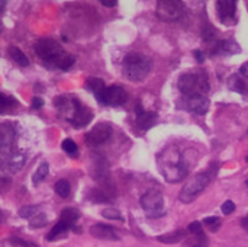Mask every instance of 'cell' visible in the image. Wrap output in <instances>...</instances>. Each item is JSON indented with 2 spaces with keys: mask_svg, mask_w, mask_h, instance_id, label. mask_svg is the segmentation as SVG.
Returning <instances> with one entry per match:
<instances>
[{
  "mask_svg": "<svg viewBox=\"0 0 248 247\" xmlns=\"http://www.w3.org/2000/svg\"><path fill=\"white\" fill-rule=\"evenodd\" d=\"M246 162H247V163H248V156H247V157H246Z\"/></svg>",
  "mask_w": 248,
  "mask_h": 247,
  "instance_id": "obj_41",
  "label": "cell"
},
{
  "mask_svg": "<svg viewBox=\"0 0 248 247\" xmlns=\"http://www.w3.org/2000/svg\"><path fill=\"white\" fill-rule=\"evenodd\" d=\"M78 218H80V213L76 208H64L61 211V214H60V221L65 223L71 229L76 227V223H77Z\"/></svg>",
  "mask_w": 248,
  "mask_h": 247,
  "instance_id": "obj_20",
  "label": "cell"
},
{
  "mask_svg": "<svg viewBox=\"0 0 248 247\" xmlns=\"http://www.w3.org/2000/svg\"><path fill=\"white\" fill-rule=\"evenodd\" d=\"M214 176H215V172H212V169L195 175V176L182 188V191H180V194H179V199H180L183 204H190V202H193V201H195V199L208 188V185L211 183V181H212Z\"/></svg>",
  "mask_w": 248,
  "mask_h": 247,
  "instance_id": "obj_7",
  "label": "cell"
},
{
  "mask_svg": "<svg viewBox=\"0 0 248 247\" xmlns=\"http://www.w3.org/2000/svg\"><path fill=\"white\" fill-rule=\"evenodd\" d=\"M157 16L164 22H176L185 13V4L179 0H160L157 3Z\"/></svg>",
  "mask_w": 248,
  "mask_h": 247,
  "instance_id": "obj_9",
  "label": "cell"
},
{
  "mask_svg": "<svg viewBox=\"0 0 248 247\" xmlns=\"http://www.w3.org/2000/svg\"><path fill=\"white\" fill-rule=\"evenodd\" d=\"M203 224L208 226L211 231H218V229L221 227V220L218 217H208L203 220Z\"/></svg>",
  "mask_w": 248,
  "mask_h": 247,
  "instance_id": "obj_33",
  "label": "cell"
},
{
  "mask_svg": "<svg viewBox=\"0 0 248 247\" xmlns=\"http://www.w3.org/2000/svg\"><path fill=\"white\" fill-rule=\"evenodd\" d=\"M61 147H62V150L68 154V156H77V153H78V148H77V144L71 140V138H65L64 141H62V144H61Z\"/></svg>",
  "mask_w": 248,
  "mask_h": 247,
  "instance_id": "obj_29",
  "label": "cell"
},
{
  "mask_svg": "<svg viewBox=\"0 0 248 247\" xmlns=\"http://www.w3.org/2000/svg\"><path fill=\"white\" fill-rule=\"evenodd\" d=\"M141 207L145 211L148 218H158L166 214L164 198L158 189H151L141 197Z\"/></svg>",
  "mask_w": 248,
  "mask_h": 247,
  "instance_id": "obj_8",
  "label": "cell"
},
{
  "mask_svg": "<svg viewBox=\"0 0 248 247\" xmlns=\"http://www.w3.org/2000/svg\"><path fill=\"white\" fill-rule=\"evenodd\" d=\"M46 215L45 214H42V213H38L35 217H32L31 220H29V227L31 229H41V227H44L45 224H46Z\"/></svg>",
  "mask_w": 248,
  "mask_h": 247,
  "instance_id": "obj_30",
  "label": "cell"
},
{
  "mask_svg": "<svg viewBox=\"0 0 248 247\" xmlns=\"http://www.w3.org/2000/svg\"><path fill=\"white\" fill-rule=\"evenodd\" d=\"M86 87L94 95V98L97 99V102L100 100V98L103 96V92L106 89V84L102 79H97V77H89L87 82H86Z\"/></svg>",
  "mask_w": 248,
  "mask_h": 247,
  "instance_id": "obj_17",
  "label": "cell"
},
{
  "mask_svg": "<svg viewBox=\"0 0 248 247\" xmlns=\"http://www.w3.org/2000/svg\"><path fill=\"white\" fill-rule=\"evenodd\" d=\"M26 165V154L16 148V131L12 124H0V170L19 172Z\"/></svg>",
  "mask_w": 248,
  "mask_h": 247,
  "instance_id": "obj_1",
  "label": "cell"
},
{
  "mask_svg": "<svg viewBox=\"0 0 248 247\" xmlns=\"http://www.w3.org/2000/svg\"><path fill=\"white\" fill-rule=\"evenodd\" d=\"M35 52L36 55L44 61V64L49 68H60V70H68L76 63V57L71 54H67L62 47L51 38L41 39L35 44Z\"/></svg>",
  "mask_w": 248,
  "mask_h": 247,
  "instance_id": "obj_3",
  "label": "cell"
},
{
  "mask_svg": "<svg viewBox=\"0 0 248 247\" xmlns=\"http://www.w3.org/2000/svg\"><path fill=\"white\" fill-rule=\"evenodd\" d=\"M94 165H93V176L96 181L108 183L109 181V166L103 156H93Z\"/></svg>",
  "mask_w": 248,
  "mask_h": 247,
  "instance_id": "obj_16",
  "label": "cell"
},
{
  "mask_svg": "<svg viewBox=\"0 0 248 247\" xmlns=\"http://www.w3.org/2000/svg\"><path fill=\"white\" fill-rule=\"evenodd\" d=\"M240 73H241V76H244L246 79H248V61L247 63H244V64L241 66V68H240Z\"/></svg>",
  "mask_w": 248,
  "mask_h": 247,
  "instance_id": "obj_39",
  "label": "cell"
},
{
  "mask_svg": "<svg viewBox=\"0 0 248 247\" xmlns=\"http://www.w3.org/2000/svg\"><path fill=\"white\" fill-rule=\"evenodd\" d=\"M128 100V93L122 86L113 84V86H106L103 96L100 98L99 103L106 105V106H122Z\"/></svg>",
  "mask_w": 248,
  "mask_h": 247,
  "instance_id": "obj_11",
  "label": "cell"
},
{
  "mask_svg": "<svg viewBox=\"0 0 248 247\" xmlns=\"http://www.w3.org/2000/svg\"><path fill=\"white\" fill-rule=\"evenodd\" d=\"M228 86L232 92H237L240 95H248V83L238 74H232L228 80Z\"/></svg>",
  "mask_w": 248,
  "mask_h": 247,
  "instance_id": "obj_19",
  "label": "cell"
},
{
  "mask_svg": "<svg viewBox=\"0 0 248 247\" xmlns=\"http://www.w3.org/2000/svg\"><path fill=\"white\" fill-rule=\"evenodd\" d=\"M209 99L205 95H193L183 99V108L196 115H205L209 111Z\"/></svg>",
  "mask_w": 248,
  "mask_h": 247,
  "instance_id": "obj_13",
  "label": "cell"
},
{
  "mask_svg": "<svg viewBox=\"0 0 248 247\" xmlns=\"http://www.w3.org/2000/svg\"><path fill=\"white\" fill-rule=\"evenodd\" d=\"M235 211V204L232 202V201H225L224 204H222V213L225 214V215H230V214H232Z\"/></svg>",
  "mask_w": 248,
  "mask_h": 247,
  "instance_id": "obj_35",
  "label": "cell"
},
{
  "mask_svg": "<svg viewBox=\"0 0 248 247\" xmlns=\"http://www.w3.org/2000/svg\"><path fill=\"white\" fill-rule=\"evenodd\" d=\"M54 191H55V194H57L60 198H62V199L68 198V197H70V192H71V188H70L68 181H65V179L58 181V182L55 183V186H54Z\"/></svg>",
  "mask_w": 248,
  "mask_h": 247,
  "instance_id": "obj_25",
  "label": "cell"
},
{
  "mask_svg": "<svg viewBox=\"0 0 248 247\" xmlns=\"http://www.w3.org/2000/svg\"><path fill=\"white\" fill-rule=\"evenodd\" d=\"M185 239H186V231L185 230H177V231H173V233L163 234V236L157 237V240L160 243H164V245H174V243H179V242H182Z\"/></svg>",
  "mask_w": 248,
  "mask_h": 247,
  "instance_id": "obj_21",
  "label": "cell"
},
{
  "mask_svg": "<svg viewBox=\"0 0 248 247\" xmlns=\"http://www.w3.org/2000/svg\"><path fill=\"white\" fill-rule=\"evenodd\" d=\"M247 134H248V131H247Z\"/></svg>",
  "mask_w": 248,
  "mask_h": 247,
  "instance_id": "obj_43",
  "label": "cell"
},
{
  "mask_svg": "<svg viewBox=\"0 0 248 247\" xmlns=\"http://www.w3.org/2000/svg\"><path fill=\"white\" fill-rule=\"evenodd\" d=\"M48 172H49V166H48V163H46V162H42V163L38 166V169L35 170L33 176H32V183H33V185L41 183V182L48 176Z\"/></svg>",
  "mask_w": 248,
  "mask_h": 247,
  "instance_id": "obj_24",
  "label": "cell"
},
{
  "mask_svg": "<svg viewBox=\"0 0 248 247\" xmlns=\"http://www.w3.org/2000/svg\"><path fill=\"white\" fill-rule=\"evenodd\" d=\"M102 215L105 218H108V220H119V221H124L122 214L118 210H115V208H106V210H103L102 211Z\"/></svg>",
  "mask_w": 248,
  "mask_h": 247,
  "instance_id": "obj_32",
  "label": "cell"
},
{
  "mask_svg": "<svg viewBox=\"0 0 248 247\" xmlns=\"http://www.w3.org/2000/svg\"><path fill=\"white\" fill-rule=\"evenodd\" d=\"M195 58H196V61H198L199 64H202V63L205 61V55H203V52H202L201 49H196V51H195Z\"/></svg>",
  "mask_w": 248,
  "mask_h": 247,
  "instance_id": "obj_37",
  "label": "cell"
},
{
  "mask_svg": "<svg viewBox=\"0 0 248 247\" xmlns=\"http://www.w3.org/2000/svg\"><path fill=\"white\" fill-rule=\"evenodd\" d=\"M54 105L74 128H84L93 119V112L73 96H58L54 99Z\"/></svg>",
  "mask_w": 248,
  "mask_h": 247,
  "instance_id": "obj_4",
  "label": "cell"
},
{
  "mask_svg": "<svg viewBox=\"0 0 248 247\" xmlns=\"http://www.w3.org/2000/svg\"><path fill=\"white\" fill-rule=\"evenodd\" d=\"M100 3H102L103 6H106V7H115V6L118 4L116 0H102Z\"/></svg>",
  "mask_w": 248,
  "mask_h": 247,
  "instance_id": "obj_38",
  "label": "cell"
},
{
  "mask_svg": "<svg viewBox=\"0 0 248 247\" xmlns=\"http://www.w3.org/2000/svg\"><path fill=\"white\" fill-rule=\"evenodd\" d=\"M71 227L70 226H67L65 223H62V221H58L55 226H54V229L48 233V236H46V240L48 242H55L57 239H60L61 236H64L68 230H70Z\"/></svg>",
  "mask_w": 248,
  "mask_h": 247,
  "instance_id": "obj_22",
  "label": "cell"
},
{
  "mask_svg": "<svg viewBox=\"0 0 248 247\" xmlns=\"http://www.w3.org/2000/svg\"><path fill=\"white\" fill-rule=\"evenodd\" d=\"M179 90L185 96H193V95H205L209 92V79L206 71L198 70L192 73H185L179 77Z\"/></svg>",
  "mask_w": 248,
  "mask_h": 247,
  "instance_id": "obj_6",
  "label": "cell"
},
{
  "mask_svg": "<svg viewBox=\"0 0 248 247\" xmlns=\"http://www.w3.org/2000/svg\"><path fill=\"white\" fill-rule=\"evenodd\" d=\"M0 32H1V23H0Z\"/></svg>",
  "mask_w": 248,
  "mask_h": 247,
  "instance_id": "obj_42",
  "label": "cell"
},
{
  "mask_svg": "<svg viewBox=\"0 0 248 247\" xmlns=\"http://www.w3.org/2000/svg\"><path fill=\"white\" fill-rule=\"evenodd\" d=\"M90 199H93L94 202H110L108 192L103 189H93L90 192Z\"/></svg>",
  "mask_w": 248,
  "mask_h": 247,
  "instance_id": "obj_28",
  "label": "cell"
},
{
  "mask_svg": "<svg viewBox=\"0 0 248 247\" xmlns=\"http://www.w3.org/2000/svg\"><path fill=\"white\" fill-rule=\"evenodd\" d=\"M157 119H158L157 112L144 111L141 103L137 105V124H138V128L141 131H148L150 128H153L155 125Z\"/></svg>",
  "mask_w": 248,
  "mask_h": 247,
  "instance_id": "obj_14",
  "label": "cell"
},
{
  "mask_svg": "<svg viewBox=\"0 0 248 247\" xmlns=\"http://www.w3.org/2000/svg\"><path fill=\"white\" fill-rule=\"evenodd\" d=\"M187 231L193 236H201V234H205L203 233V229H202V224L199 221H193L187 226Z\"/></svg>",
  "mask_w": 248,
  "mask_h": 247,
  "instance_id": "obj_34",
  "label": "cell"
},
{
  "mask_svg": "<svg viewBox=\"0 0 248 247\" xmlns=\"http://www.w3.org/2000/svg\"><path fill=\"white\" fill-rule=\"evenodd\" d=\"M218 16L225 25L237 23V1L234 0H219L217 1Z\"/></svg>",
  "mask_w": 248,
  "mask_h": 247,
  "instance_id": "obj_12",
  "label": "cell"
},
{
  "mask_svg": "<svg viewBox=\"0 0 248 247\" xmlns=\"http://www.w3.org/2000/svg\"><path fill=\"white\" fill-rule=\"evenodd\" d=\"M42 105H44V100L41 98H33L32 99V108L33 109H39V108H42Z\"/></svg>",
  "mask_w": 248,
  "mask_h": 247,
  "instance_id": "obj_36",
  "label": "cell"
},
{
  "mask_svg": "<svg viewBox=\"0 0 248 247\" xmlns=\"http://www.w3.org/2000/svg\"><path fill=\"white\" fill-rule=\"evenodd\" d=\"M90 234L99 240H109V242H118L119 240V236L116 234L115 229L108 226V224H102V223L93 224L90 227Z\"/></svg>",
  "mask_w": 248,
  "mask_h": 247,
  "instance_id": "obj_15",
  "label": "cell"
},
{
  "mask_svg": "<svg viewBox=\"0 0 248 247\" xmlns=\"http://www.w3.org/2000/svg\"><path fill=\"white\" fill-rule=\"evenodd\" d=\"M215 52L234 55V54H240V52H241V47H240L234 39L219 41V44H218V45H217V48H215Z\"/></svg>",
  "mask_w": 248,
  "mask_h": 247,
  "instance_id": "obj_18",
  "label": "cell"
},
{
  "mask_svg": "<svg viewBox=\"0 0 248 247\" xmlns=\"http://www.w3.org/2000/svg\"><path fill=\"white\" fill-rule=\"evenodd\" d=\"M16 105H17V102H16V99H15V98H12V96H6V95L0 93V112H1V114H4L6 111L13 109Z\"/></svg>",
  "mask_w": 248,
  "mask_h": 247,
  "instance_id": "obj_26",
  "label": "cell"
},
{
  "mask_svg": "<svg viewBox=\"0 0 248 247\" xmlns=\"http://www.w3.org/2000/svg\"><path fill=\"white\" fill-rule=\"evenodd\" d=\"M9 55L13 58V61L15 63H17L19 66H22V67H28L29 66V60H28V57L23 54V51L22 49H19L17 47H10L9 48Z\"/></svg>",
  "mask_w": 248,
  "mask_h": 247,
  "instance_id": "obj_23",
  "label": "cell"
},
{
  "mask_svg": "<svg viewBox=\"0 0 248 247\" xmlns=\"http://www.w3.org/2000/svg\"><path fill=\"white\" fill-rule=\"evenodd\" d=\"M241 227H243V229H244V230L248 233V215L241 220Z\"/></svg>",
  "mask_w": 248,
  "mask_h": 247,
  "instance_id": "obj_40",
  "label": "cell"
},
{
  "mask_svg": "<svg viewBox=\"0 0 248 247\" xmlns=\"http://www.w3.org/2000/svg\"><path fill=\"white\" fill-rule=\"evenodd\" d=\"M190 151L192 150L180 151L177 147L171 146V147H167L158 156V160H157L158 169L167 182L177 183L189 175V169L192 165H190L187 154Z\"/></svg>",
  "mask_w": 248,
  "mask_h": 247,
  "instance_id": "obj_2",
  "label": "cell"
},
{
  "mask_svg": "<svg viewBox=\"0 0 248 247\" xmlns=\"http://www.w3.org/2000/svg\"><path fill=\"white\" fill-rule=\"evenodd\" d=\"M187 247H208V239L205 234L201 236H193V239L190 242H187Z\"/></svg>",
  "mask_w": 248,
  "mask_h": 247,
  "instance_id": "obj_31",
  "label": "cell"
},
{
  "mask_svg": "<svg viewBox=\"0 0 248 247\" xmlns=\"http://www.w3.org/2000/svg\"><path fill=\"white\" fill-rule=\"evenodd\" d=\"M38 213H39V207L38 205H25V207H22L19 210V217L25 218V220H31Z\"/></svg>",
  "mask_w": 248,
  "mask_h": 247,
  "instance_id": "obj_27",
  "label": "cell"
},
{
  "mask_svg": "<svg viewBox=\"0 0 248 247\" xmlns=\"http://www.w3.org/2000/svg\"><path fill=\"white\" fill-rule=\"evenodd\" d=\"M112 125L108 122H99L96 124L84 137V141L90 147H99L105 143H108L112 137Z\"/></svg>",
  "mask_w": 248,
  "mask_h": 247,
  "instance_id": "obj_10",
  "label": "cell"
},
{
  "mask_svg": "<svg viewBox=\"0 0 248 247\" xmlns=\"http://www.w3.org/2000/svg\"><path fill=\"white\" fill-rule=\"evenodd\" d=\"M151 66L153 61L147 55L141 52H129L124 58L122 73L131 82H142L148 76Z\"/></svg>",
  "mask_w": 248,
  "mask_h": 247,
  "instance_id": "obj_5",
  "label": "cell"
}]
</instances>
